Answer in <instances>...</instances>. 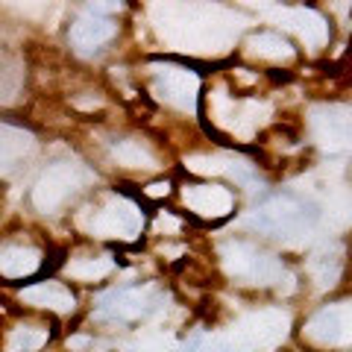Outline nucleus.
<instances>
[{"label": "nucleus", "instance_id": "nucleus-1", "mask_svg": "<svg viewBox=\"0 0 352 352\" xmlns=\"http://www.w3.org/2000/svg\"><path fill=\"white\" fill-rule=\"evenodd\" d=\"M153 15L162 36L185 53H226L241 27L220 6H153Z\"/></svg>", "mask_w": 352, "mask_h": 352}, {"label": "nucleus", "instance_id": "nucleus-2", "mask_svg": "<svg viewBox=\"0 0 352 352\" xmlns=\"http://www.w3.org/2000/svg\"><path fill=\"white\" fill-rule=\"evenodd\" d=\"M244 223L261 235L285 241V244H302L317 226V208L294 194H282L252 208Z\"/></svg>", "mask_w": 352, "mask_h": 352}, {"label": "nucleus", "instance_id": "nucleus-3", "mask_svg": "<svg viewBox=\"0 0 352 352\" xmlns=\"http://www.w3.org/2000/svg\"><path fill=\"white\" fill-rule=\"evenodd\" d=\"M220 261H223V270L235 282H244V285H276L282 279H288V273H285L279 258H273L270 252H261L252 244H244V241H229V244H223Z\"/></svg>", "mask_w": 352, "mask_h": 352}, {"label": "nucleus", "instance_id": "nucleus-4", "mask_svg": "<svg viewBox=\"0 0 352 352\" xmlns=\"http://www.w3.org/2000/svg\"><path fill=\"white\" fill-rule=\"evenodd\" d=\"M88 179V173L76 162H56L47 164V170L38 176L36 188H32V203L38 212L50 214L68 200L74 191H80V185Z\"/></svg>", "mask_w": 352, "mask_h": 352}, {"label": "nucleus", "instance_id": "nucleus-5", "mask_svg": "<svg viewBox=\"0 0 352 352\" xmlns=\"http://www.w3.org/2000/svg\"><path fill=\"white\" fill-rule=\"evenodd\" d=\"M308 126L317 147L326 153H349L352 150V109L338 103H323L308 112Z\"/></svg>", "mask_w": 352, "mask_h": 352}, {"label": "nucleus", "instance_id": "nucleus-6", "mask_svg": "<svg viewBox=\"0 0 352 352\" xmlns=\"http://www.w3.org/2000/svg\"><path fill=\"white\" fill-rule=\"evenodd\" d=\"M153 91L159 100L170 103L179 112H194L197 109V94H200V76L188 68L168 62H153Z\"/></svg>", "mask_w": 352, "mask_h": 352}, {"label": "nucleus", "instance_id": "nucleus-7", "mask_svg": "<svg viewBox=\"0 0 352 352\" xmlns=\"http://www.w3.org/2000/svg\"><path fill=\"white\" fill-rule=\"evenodd\" d=\"M144 226V214L138 212V206L126 200V197H109V200L97 208L88 220V229L97 238H120V241H132L141 235Z\"/></svg>", "mask_w": 352, "mask_h": 352}, {"label": "nucleus", "instance_id": "nucleus-8", "mask_svg": "<svg viewBox=\"0 0 352 352\" xmlns=\"http://www.w3.org/2000/svg\"><path fill=\"white\" fill-rule=\"evenodd\" d=\"M267 112L270 109L264 103H258V100H232V97H226L223 91H217L214 100H212L214 120L238 138H250L252 132L264 124Z\"/></svg>", "mask_w": 352, "mask_h": 352}, {"label": "nucleus", "instance_id": "nucleus-9", "mask_svg": "<svg viewBox=\"0 0 352 352\" xmlns=\"http://www.w3.org/2000/svg\"><path fill=\"white\" fill-rule=\"evenodd\" d=\"M305 338L317 346H346L352 344V300L326 305L305 326Z\"/></svg>", "mask_w": 352, "mask_h": 352}, {"label": "nucleus", "instance_id": "nucleus-10", "mask_svg": "<svg viewBox=\"0 0 352 352\" xmlns=\"http://www.w3.org/2000/svg\"><path fill=\"white\" fill-rule=\"evenodd\" d=\"M156 305H159V294L153 288H118L100 296V317L129 323L156 311Z\"/></svg>", "mask_w": 352, "mask_h": 352}, {"label": "nucleus", "instance_id": "nucleus-11", "mask_svg": "<svg viewBox=\"0 0 352 352\" xmlns=\"http://www.w3.org/2000/svg\"><path fill=\"white\" fill-rule=\"evenodd\" d=\"M182 203L188 212L206 220H220L235 208V194L223 185H185Z\"/></svg>", "mask_w": 352, "mask_h": 352}, {"label": "nucleus", "instance_id": "nucleus-12", "mask_svg": "<svg viewBox=\"0 0 352 352\" xmlns=\"http://www.w3.org/2000/svg\"><path fill=\"white\" fill-rule=\"evenodd\" d=\"M273 18L279 21L282 27H288L291 32H296L308 47H323L326 38H329V27L323 15H317L314 9H305V6H282V9H270Z\"/></svg>", "mask_w": 352, "mask_h": 352}, {"label": "nucleus", "instance_id": "nucleus-13", "mask_svg": "<svg viewBox=\"0 0 352 352\" xmlns=\"http://www.w3.org/2000/svg\"><path fill=\"white\" fill-rule=\"evenodd\" d=\"M115 32H118V24L112 18L94 12V9H85L71 27V44L76 50H97L106 41H112Z\"/></svg>", "mask_w": 352, "mask_h": 352}, {"label": "nucleus", "instance_id": "nucleus-14", "mask_svg": "<svg viewBox=\"0 0 352 352\" xmlns=\"http://www.w3.org/2000/svg\"><path fill=\"white\" fill-rule=\"evenodd\" d=\"M32 150H36L32 132L21 129V126L0 124V176H9L12 170H18L21 164L30 159Z\"/></svg>", "mask_w": 352, "mask_h": 352}, {"label": "nucleus", "instance_id": "nucleus-15", "mask_svg": "<svg viewBox=\"0 0 352 352\" xmlns=\"http://www.w3.org/2000/svg\"><path fill=\"white\" fill-rule=\"evenodd\" d=\"M185 164L197 173H223L241 185L256 182V168L247 159H238V156H191L185 159Z\"/></svg>", "mask_w": 352, "mask_h": 352}, {"label": "nucleus", "instance_id": "nucleus-16", "mask_svg": "<svg viewBox=\"0 0 352 352\" xmlns=\"http://www.w3.org/2000/svg\"><path fill=\"white\" fill-rule=\"evenodd\" d=\"M21 302L27 305H36V308H50V311H59V314H68L74 311V294L65 288L62 282H38V285H30L18 294Z\"/></svg>", "mask_w": 352, "mask_h": 352}, {"label": "nucleus", "instance_id": "nucleus-17", "mask_svg": "<svg viewBox=\"0 0 352 352\" xmlns=\"http://www.w3.org/2000/svg\"><path fill=\"white\" fill-rule=\"evenodd\" d=\"M41 267V252L24 244H3L0 247V276L6 279H27Z\"/></svg>", "mask_w": 352, "mask_h": 352}, {"label": "nucleus", "instance_id": "nucleus-18", "mask_svg": "<svg viewBox=\"0 0 352 352\" xmlns=\"http://www.w3.org/2000/svg\"><path fill=\"white\" fill-rule=\"evenodd\" d=\"M340 247L338 244H326L320 247L308 261V273H311V279L317 282V288H332L340 276Z\"/></svg>", "mask_w": 352, "mask_h": 352}, {"label": "nucleus", "instance_id": "nucleus-19", "mask_svg": "<svg viewBox=\"0 0 352 352\" xmlns=\"http://www.w3.org/2000/svg\"><path fill=\"white\" fill-rule=\"evenodd\" d=\"M247 53L250 56H258V59H270V62H282V59H291L294 56V47L276 32H258L247 41Z\"/></svg>", "mask_w": 352, "mask_h": 352}, {"label": "nucleus", "instance_id": "nucleus-20", "mask_svg": "<svg viewBox=\"0 0 352 352\" xmlns=\"http://www.w3.org/2000/svg\"><path fill=\"white\" fill-rule=\"evenodd\" d=\"M112 267H115L112 256H97V258H76V261H71L68 267H65V273H68L71 279H80V282H97V279L109 276Z\"/></svg>", "mask_w": 352, "mask_h": 352}, {"label": "nucleus", "instance_id": "nucleus-21", "mask_svg": "<svg viewBox=\"0 0 352 352\" xmlns=\"http://www.w3.org/2000/svg\"><path fill=\"white\" fill-rule=\"evenodd\" d=\"M44 344H47L44 326H15L6 338V352H38Z\"/></svg>", "mask_w": 352, "mask_h": 352}, {"label": "nucleus", "instance_id": "nucleus-22", "mask_svg": "<svg viewBox=\"0 0 352 352\" xmlns=\"http://www.w3.org/2000/svg\"><path fill=\"white\" fill-rule=\"evenodd\" d=\"M112 156L118 164H124V168H156L153 153L147 147H141L138 141H120V144H115Z\"/></svg>", "mask_w": 352, "mask_h": 352}, {"label": "nucleus", "instance_id": "nucleus-23", "mask_svg": "<svg viewBox=\"0 0 352 352\" xmlns=\"http://www.w3.org/2000/svg\"><path fill=\"white\" fill-rule=\"evenodd\" d=\"M147 194H150V197H162V194H168V182H164V185H162V182H159V185H150V191H147Z\"/></svg>", "mask_w": 352, "mask_h": 352}]
</instances>
